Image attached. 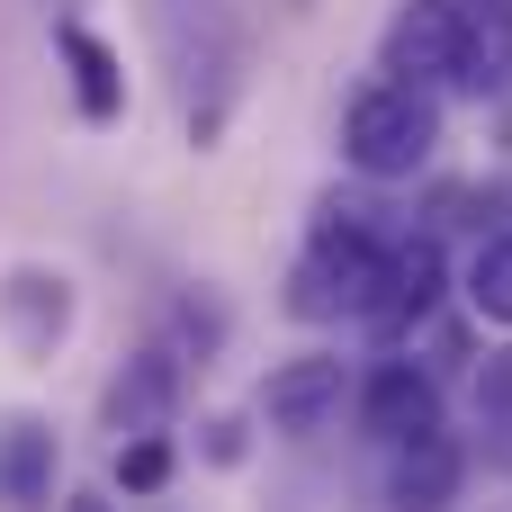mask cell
Returning <instances> with one entry per match:
<instances>
[{"label": "cell", "instance_id": "13", "mask_svg": "<svg viewBox=\"0 0 512 512\" xmlns=\"http://www.w3.org/2000/svg\"><path fill=\"white\" fill-rule=\"evenodd\" d=\"M477 450H486V468L512 477V351L477 360Z\"/></svg>", "mask_w": 512, "mask_h": 512}, {"label": "cell", "instance_id": "9", "mask_svg": "<svg viewBox=\"0 0 512 512\" xmlns=\"http://www.w3.org/2000/svg\"><path fill=\"white\" fill-rule=\"evenodd\" d=\"M54 63H63V81H72L81 126H117V117H126V63H117V45H108L99 27L63 18V27H54Z\"/></svg>", "mask_w": 512, "mask_h": 512}, {"label": "cell", "instance_id": "2", "mask_svg": "<svg viewBox=\"0 0 512 512\" xmlns=\"http://www.w3.org/2000/svg\"><path fill=\"white\" fill-rule=\"evenodd\" d=\"M432 153H441V99H432V90L369 81V90L342 108V162H351L360 180L396 189V180L432 171Z\"/></svg>", "mask_w": 512, "mask_h": 512}, {"label": "cell", "instance_id": "14", "mask_svg": "<svg viewBox=\"0 0 512 512\" xmlns=\"http://www.w3.org/2000/svg\"><path fill=\"white\" fill-rule=\"evenodd\" d=\"M459 288H468V306H477L486 324L512 333V234H486V243L468 252V279H459Z\"/></svg>", "mask_w": 512, "mask_h": 512}, {"label": "cell", "instance_id": "19", "mask_svg": "<svg viewBox=\"0 0 512 512\" xmlns=\"http://www.w3.org/2000/svg\"><path fill=\"white\" fill-rule=\"evenodd\" d=\"M459 9H486V0H459Z\"/></svg>", "mask_w": 512, "mask_h": 512}, {"label": "cell", "instance_id": "12", "mask_svg": "<svg viewBox=\"0 0 512 512\" xmlns=\"http://www.w3.org/2000/svg\"><path fill=\"white\" fill-rule=\"evenodd\" d=\"M459 99H512V0H486V9H468Z\"/></svg>", "mask_w": 512, "mask_h": 512}, {"label": "cell", "instance_id": "18", "mask_svg": "<svg viewBox=\"0 0 512 512\" xmlns=\"http://www.w3.org/2000/svg\"><path fill=\"white\" fill-rule=\"evenodd\" d=\"M54 512H117V504H108V495H63Z\"/></svg>", "mask_w": 512, "mask_h": 512}, {"label": "cell", "instance_id": "7", "mask_svg": "<svg viewBox=\"0 0 512 512\" xmlns=\"http://www.w3.org/2000/svg\"><path fill=\"white\" fill-rule=\"evenodd\" d=\"M171 414H180V360H171L162 342H144V351L108 378L99 423H108L117 450H126V441H171Z\"/></svg>", "mask_w": 512, "mask_h": 512}, {"label": "cell", "instance_id": "11", "mask_svg": "<svg viewBox=\"0 0 512 512\" xmlns=\"http://www.w3.org/2000/svg\"><path fill=\"white\" fill-rule=\"evenodd\" d=\"M459 486H468V450H459L450 432L387 450V504H396V512H450V504H459Z\"/></svg>", "mask_w": 512, "mask_h": 512}, {"label": "cell", "instance_id": "5", "mask_svg": "<svg viewBox=\"0 0 512 512\" xmlns=\"http://www.w3.org/2000/svg\"><path fill=\"white\" fill-rule=\"evenodd\" d=\"M342 396H360L351 369H342L333 351H297V360H279V369L261 378V423H270L279 441H315V432H333Z\"/></svg>", "mask_w": 512, "mask_h": 512}, {"label": "cell", "instance_id": "4", "mask_svg": "<svg viewBox=\"0 0 512 512\" xmlns=\"http://www.w3.org/2000/svg\"><path fill=\"white\" fill-rule=\"evenodd\" d=\"M441 297H450V252H441V234H396L387 297H378L369 333L405 360V351H414V333H432V324H441Z\"/></svg>", "mask_w": 512, "mask_h": 512}, {"label": "cell", "instance_id": "3", "mask_svg": "<svg viewBox=\"0 0 512 512\" xmlns=\"http://www.w3.org/2000/svg\"><path fill=\"white\" fill-rule=\"evenodd\" d=\"M459 54H468V9L459 0H405L378 36V72L396 90H459Z\"/></svg>", "mask_w": 512, "mask_h": 512}, {"label": "cell", "instance_id": "17", "mask_svg": "<svg viewBox=\"0 0 512 512\" xmlns=\"http://www.w3.org/2000/svg\"><path fill=\"white\" fill-rule=\"evenodd\" d=\"M243 450H252V441H243V414H207V423H198V459L243 468Z\"/></svg>", "mask_w": 512, "mask_h": 512}, {"label": "cell", "instance_id": "6", "mask_svg": "<svg viewBox=\"0 0 512 512\" xmlns=\"http://www.w3.org/2000/svg\"><path fill=\"white\" fill-rule=\"evenodd\" d=\"M351 405H360V432L378 450H405V441H432L441 432V378L423 360H378Z\"/></svg>", "mask_w": 512, "mask_h": 512}, {"label": "cell", "instance_id": "8", "mask_svg": "<svg viewBox=\"0 0 512 512\" xmlns=\"http://www.w3.org/2000/svg\"><path fill=\"white\" fill-rule=\"evenodd\" d=\"M72 315H81V297H72V279H63V270L18 261V270L0 279V324H9V342H18L27 360H54V351H63V333H72Z\"/></svg>", "mask_w": 512, "mask_h": 512}, {"label": "cell", "instance_id": "16", "mask_svg": "<svg viewBox=\"0 0 512 512\" xmlns=\"http://www.w3.org/2000/svg\"><path fill=\"white\" fill-rule=\"evenodd\" d=\"M171 468H180L171 441H126V450H117V486H126V495H162Z\"/></svg>", "mask_w": 512, "mask_h": 512}, {"label": "cell", "instance_id": "15", "mask_svg": "<svg viewBox=\"0 0 512 512\" xmlns=\"http://www.w3.org/2000/svg\"><path fill=\"white\" fill-rule=\"evenodd\" d=\"M162 351L207 369V360L225 351V306H216V297H180V306H171V342H162Z\"/></svg>", "mask_w": 512, "mask_h": 512}, {"label": "cell", "instance_id": "1", "mask_svg": "<svg viewBox=\"0 0 512 512\" xmlns=\"http://www.w3.org/2000/svg\"><path fill=\"white\" fill-rule=\"evenodd\" d=\"M387 261H396V234H378L360 207L324 198L297 270H288V315L297 324H369L387 297Z\"/></svg>", "mask_w": 512, "mask_h": 512}, {"label": "cell", "instance_id": "10", "mask_svg": "<svg viewBox=\"0 0 512 512\" xmlns=\"http://www.w3.org/2000/svg\"><path fill=\"white\" fill-rule=\"evenodd\" d=\"M63 441L45 414H0V512H54Z\"/></svg>", "mask_w": 512, "mask_h": 512}]
</instances>
